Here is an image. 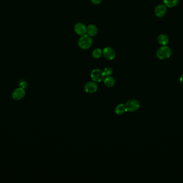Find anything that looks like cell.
I'll return each mask as SVG.
<instances>
[{"label":"cell","instance_id":"6da1fadb","mask_svg":"<svg viewBox=\"0 0 183 183\" xmlns=\"http://www.w3.org/2000/svg\"><path fill=\"white\" fill-rule=\"evenodd\" d=\"M93 39L91 36L87 34H85L83 36H80L78 41V46L80 49L83 50H86L90 49L92 46Z\"/></svg>","mask_w":183,"mask_h":183},{"label":"cell","instance_id":"7a4b0ae2","mask_svg":"<svg viewBox=\"0 0 183 183\" xmlns=\"http://www.w3.org/2000/svg\"><path fill=\"white\" fill-rule=\"evenodd\" d=\"M156 54L157 58L160 60H166L171 55V50L168 46H163L158 49Z\"/></svg>","mask_w":183,"mask_h":183},{"label":"cell","instance_id":"3957f363","mask_svg":"<svg viewBox=\"0 0 183 183\" xmlns=\"http://www.w3.org/2000/svg\"><path fill=\"white\" fill-rule=\"evenodd\" d=\"M105 74L104 71L100 69H94L91 71V77L93 81L99 83L104 80L105 78Z\"/></svg>","mask_w":183,"mask_h":183},{"label":"cell","instance_id":"277c9868","mask_svg":"<svg viewBox=\"0 0 183 183\" xmlns=\"http://www.w3.org/2000/svg\"><path fill=\"white\" fill-rule=\"evenodd\" d=\"M140 106V103L137 99H130L126 103V111L128 112H135L139 110Z\"/></svg>","mask_w":183,"mask_h":183},{"label":"cell","instance_id":"5b68a950","mask_svg":"<svg viewBox=\"0 0 183 183\" xmlns=\"http://www.w3.org/2000/svg\"><path fill=\"white\" fill-rule=\"evenodd\" d=\"M103 55L104 57L109 60H113L116 57V52L115 50L113 49L111 47H105V48L102 50Z\"/></svg>","mask_w":183,"mask_h":183},{"label":"cell","instance_id":"8992f818","mask_svg":"<svg viewBox=\"0 0 183 183\" xmlns=\"http://www.w3.org/2000/svg\"><path fill=\"white\" fill-rule=\"evenodd\" d=\"M74 32H76L78 36H83L86 34L87 32V26H86L83 23H76L74 27Z\"/></svg>","mask_w":183,"mask_h":183},{"label":"cell","instance_id":"52a82bcc","mask_svg":"<svg viewBox=\"0 0 183 183\" xmlns=\"http://www.w3.org/2000/svg\"><path fill=\"white\" fill-rule=\"evenodd\" d=\"M25 94L26 92L24 88H18L13 92L12 97L15 101H20L25 97Z\"/></svg>","mask_w":183,"mask_h":183},{"label":"cell","instance_id":"ba28073f","mask_svg":"<svg viewBox=\"0 0 183 183\" xmlns=\"http://www.w3.org/2000/svg\"><path fill=\"white\" fill-rule=\"evenodd\" d=\"M85 92L87 93H93L98 90V86L96 84V82L94 81H90L88 82L85 84L84 86Z\"/></svg>","mask_w":183,"mask_h":183},{"label":"cell","instance_id":"9c48e42d","mask_svg":"<svg viewBox=\"0 0 183 183\" xmlns=\"http://www.w3.org/2000/svg\"><path fill=\"white\" fill-rule=\"evenodd\" d=\"M155 14L158 17H162L166 13V6L165 4H159L155 9Z\"/></svg>","mask_w":183,"mask_h":183},{"label":"cell","instance_id":"30bf717a","mask_svg":"<svg viewBox=\"0 0 183 183\" xmlns=\"http://www.w3.org/2000/svg\"><path fill=\"white\" fill-rule=\"evenodd\" d=\"M98 29L95 25L90 24L87 26L86 34L91 36V37L96 36L98 34Z\"/></svg>","mask_w":183,"mask_h":183},{"label":"cell","instance_id":"8fae6325","mask_svg":"<svg viewBox=\"0 0 183 183\" xmlns=\"http://www.w3.org/2000/svg\"><path fill=\"white\" fill-rule=\"evenodd\" d=\"M157 41L160 45H162V46H166L169 43V38L165 34H161L157 38Z\"/></svg>","mask_w":183,"mask_h":183},{"label":"cell","instance_id":"7c38bea8","mask_svg":"<svg viewBox=\"0 0 183 183\" xmlns=\"http://www.w3.org/2000/svg\"><path fill=\"white\" fill-rule=\"evenodd\" d=\"M104 83L105 86L109 88H111L114 86L115 84V80L114 77L110 76H107L104 79Z\"/></svg>","mask_w":183,"mask_h":183},{"label":"cell","instance_id":"4fadbf2b","mask_svg":"<svg viewBox=\"0 0 183 183\" xmlns=\"http://www.w3.org/2000/svg\"><path fill=\"white\" fill-rule=\"evenodd\" d=\"M125 111H126L125 105H124L123 104H120L117 105L116 108H115V113H116V114L119 115V116L122 115Z\"/></svg>","mask_w":183,"mask_h":183},{"label":"cell","instance_id":"5bb4252c","mask_svg":"<svg viewBox=\"0 0 183 183\" xmlns=\"http://www.w3.org/2000/svg\"><path fill=\"white\" fill-rule=\"evenodd\" d=\"M180 0H164V4L168 8H173L177 5Z\"/></svg>","mask_w":183,"mask_h":183},{"label":"cell","instance_id":"9a60e30c","mask_svg":"<svg viewBox=\"0 0 183 183\" xmlns=\"http://www.w3.org/2000/svg\"><path fill=\"white\" fill-rule=\"evenodd\" d=\"M92 55L93 58H94L95 59H98L101 57L102 55H103L102 50L99 48L94 49V50H93Z\"/></svg>","mask_w":183,"mask_h":183},{"label":"cell","instance_id":"2e32d148","mask_svg":"<svg viewBox=\"0 0 183 183\" xmlns=\"http://www.w3.org/2000/svg\"><path fill=\"white\" fill-rule=\"evenodd\" d=\"M104 72L106 76H110L113 73V69L110 67H107L104 69Z\"/></svg>","mask_w":183,"mask_h":183},{"label":"cell","instance_id":"e0dca14e","mask_svg":"<svg viewBox=\"0 0 183 183\" xmlns=\"http://www.w3.org/2000/svg\"><path fill=\"white\" fill-rule=\"evenodd\" d=\"M102 0H91V2L94 5H98L101 3Z\"/></svg>","mask_w":183,"mask_h":183},{"label":"cell","instance_id":"ac0fdd59","mask_svg":"<svg viewBox=\"0 0 183 183\" xmlns=\"http://www.w3.org/2000/svg\"><path fill=\"white\" fill-rule=\"evenodd\" d=\"M180 81L181 84H183V74L181 75V76L180 77Z\"/></svg>","mask_w":183,"mask_h":183}]
</instances>
